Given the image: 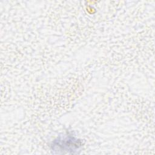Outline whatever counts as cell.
<instances>
[{
	"instance_id": "obj_1",
	"label": "cell",
	"mask_w": 155,
	"mask_h": 155,
	"mask_svg": "<svg viewBox=\"0 0 155 155\" xmlns=\"http://www.w3.org/2000/svg\"><path fill=\"white\" fill-rule=\"evenodd\" d=\"M79 141L73 137H65L63 139H58L54 142L53 145V150L55 151H75L79 148Z\"/></svg>"
}]
</instances>
